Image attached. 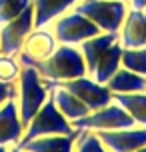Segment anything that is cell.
Here are the masks:
<instances>
[{"label": "cell", "instance_id": "1", "mask_svg": "<svg viewBox=\"0 0 146 152\" xmlns=\"http://www.w3.org/2000/svg\"><path fill=\"white\" fill-rule=\"evenodd\" d=\"M32 68H36L42 78L52 80V82H64V80H72V78L88 74L80 48L70 44H58L46 60L38 62Z\"/></svg>", "mask_w": 146, "mask_h": 152}, {"label": "cell", "instance_id": "2", "mask_svg": "<svg viewBox=\"0 0 146 152\" xmlns=\"http://www.w3.org/2000/svg\"><path fill=\"white\" fill-rule=\"evenodd\" d=\"M76 128L70 124V120L64 116V114L56 108L54 100L50 98V92H48V100L40 106V110L34 116L32 120L28 122V126L24 128V134L20 138V142L16 146H22L26 142H30L34 138H40V136H68V134H74Z\"/></svg>", "mask_w": 146, "mask_h": 152}, {"label": "cell", "instance_id": "3", "mask_svg": "<svg viewBox=\"0 0 146 152\" xmlns=\"http://www.w3.org/2000/svg\"><path fill=\"white\" fill-rule=\"evenodd\" d=\"M18 114L22 120L24 128L28 126V122L32 120V116L40 110V106L48 100V88L44 86L42 76L38 74V70L32 66H22L20 74H18Z\"/></svg>", "mask_w": 146, "mask_h": 152}, {"label": "cell", "instance_id": "4", "mask_svg": "<svg viewBox=\"0 0 146 152\" xmlns=\"http://www.w3.org/2000/svg\"><path fill=\"white\" fill-rule=\"evenodd\" d=\"M128 8L126 0H80L74 10L90 18L102 32H118Z\"/></svg>", "mask_w": 146, "mask_h": 152}, {"label": "cell", "instance_id": "5", "mask_svg": "<svg viewBox=\"0 0 146 152\" xmlns=\"http://www.w3.org/2000/svg\"><path fill=\"white\" fill-rule=\"evenodd\" d=\"M50 24H52L50 30H52L58 44L78 46L80 42H84V40H88V38H92L102 32L90 18H86L82 12H78L74 8H70V12H64L62 16H58Z\"/></svg>", "mask_w": 146, "mask_h": 152}, {"label": "cell", "instance_id": "6", "mask_svg": "<svg viewBox=\"0 0 146 152\" xmlns=\"http://www.w3.org/2000/svg\"><path fill=\"white\" fill-rule=\"evenodd\" d=\"M70 124L76 130H92V132H98V130H120V128L136 126L132 116L114 100L108 106L92 110V112L86 114L84 118H78V120L70 122Z\"/></svg>", "mask_w": 146, "mask_h": 152}, {"label": "cell", "instance_id": "7", "mask_svg": "<svg viewBox=\"0 0 146 152\" xmlns=\"http://www.w3.org/2000/svg\"><path fill=\"white\" fill-rule=\"evenodd\" d=\"M34 30V6H28L24 12L0 26V54L16 56L22 48L26 36Z\"/></svg>", "mask_w": 146, "mask_h": 152}, {"label": "cell", "instance_id": "8", "mask_svg": "<svg viewBox=\"0 0 146 152\" xmlns=\"http://www.w3.org/2000/svg\"><path fill=\"white\" fill-rule=\"evenodd\" d=\"M60 84L62 88L70 90L76 98H80L84 102L88 110H98V108H104L112 102V92L108 90L106 84L96 82L92 76H78V78H72V80H64V82H56Z\"/></svg>", "mask_w": 146, "mask_h": 152}, {"label": "cell", "instance_id": "9", "mask_svg": "<svg viewBox=\"0 0 146 152\" xmlns=\"http://www.w3.org/2000/svg\"><path fill=\"white\" fill-rule=\"evenodd\" d=\"M56 46H58V42H56L50 28H46V26L44 28H34L22 42V48L16 54V58L22 66H36L38 62L46 60L56 50Z\"/></svg>", "mask_w": 146, "mask_h": 152}, {"label": "cell", "instance_id": "10", "mask_svg": "<svg viewBox=\"0 0 146 152\" xmlns=\"http://www.w3.org/2000/svg\"><path fill=\"white\" fill-rule=\"evenodd\" d=\"M96 136L108 152H132L146 144V126H130L120 130H98Z\"/></svg>", "mask_w": 146, "mask_h": 152}, {"label": "cell", "instance_id": "11", "mask_svg": "<svg viewBox=\"0 0 146 152\" xmlns=\"http://www.w3.org/2000/svg\"><path fill=\"white\" fill-rule=\"evenodd\" d=\"M118 40L124 48L146 46V10L128 8L126 18L118 30Z\"/></svg>", "mask_w": 146, "mask_h": 152}, {"label": "cell", "instance_id": "12", "mask_svg": "<svg viewBox=\"0 0 146 152\" xmlns=\"http://www.w3.org/2000/svg\"><path fill=\"white\" fill-rule=\"evenodd\" d=\"M42 80H44V86L48 88L50 98L54 100L56 108H58V110H60V112L64 114L70 122L78 120V118H84L86 114L90 112V110H88V106H86L80 98H76V96H74L70 90L62 88L60 84L52 82V80H46V78H42Z\"/></svg>", "mask_w": 146, "mask_h": 152}, {"label": "cell", "instance_id": "13", "mask_svg": "<svg viewBox=\"0 0 146 152\" xmlns=\"http://www.w3.org/2000/svg\"><path fill=\"white\" fill-rule=\"evenodd\" d=\"M24 134V124L18 114L16 98L6 100L0 106V146L18 144Z\"/></svg>", "mask_w": 146, "mask_h": 152}, {"label": "cell", "instance_id": "14", "mask_svg": "<svg viewBox=\"0 0 146 152\" xmlns=\"http://www.w3.org/2000/svg\"><path fill=\"white\" fill-rule=\"evenodd\" d=\"M80 0H32L34 6V28H44L58 16L74 8Z\"/></svg>", "mask_w": 146, "mask_h": 152}, {"label": "cell", "instance_id": "15", "mask_svg": "<svg viewBox=\"0 0 146 152\" xmlns=\"http://www.w3.org/2000/svg\"><path fill=\"white\" fill-rule=\"evenodd\" d=\"M116 40H118V32H100V34H96V36L88 38V40H84V42L78 44L80 52H82V56H84L88 74H92V70H94V66H96L98 58L114 44Z\"/></svg>", "mask_w": 146, "mask_h": 152}, {"label": "cell", "instance_id": "16", "mask_svg": "<svg viewBox=\"0 0 146 152\" xmlns=\"http://www.w3.org/2000/svg\"><path fill=\"white\" fill-rule=\"evenodd\" d=\"M82 130H76L74 134H68V136H40L34 138L30 142L22 144L20 148L26 152H74V142L78 140Z\"/></svg>", "mask_w": 146, "mask_h": 152}, {"label": "cell", "instance_id": "17", "mask_svg": "<svg viewBox=\"0 0 146 152\" xmlns=\"http://www.w3.org/2000/svg\"><path fill=\"white\" fill-rule=\"evenodd\" d=\"M122 50H124V46L120 44V40H116L114 44L98 58L92 74H88V76H92L94 80L100 84H106L112 78V74L122 66Z\"/></svg>", "mask_w": 146, "mask_h": 152}, {"label": "cell", "instance_id": "18", "mask_svg": "<svg viewBox=\"0 0 146 152\" xmlns=\"http://www.w3.org/2000/svg\"><path fill=\"white\" fill-rule=\"evenodd\" d=\"M108 90L112 94H128V92H146V76L136 74L128 68L116 70L112 78L106 82Z\"/></svg>", "mask_w": 146, "mask_h": 152}, {"label": "cell", "instance_id": "19", "mask_svg": "<svg viewBox=\"0 0 146 152\" xmlns=\"http://www.w3.org/2000/svg\"><path fill=\"white\" fill-rule=\"evenodd\" d=\"M112 100L118 102L132 116L136 126H146V92H128V94H112Z\"/></svg>", "mask_w": 146, "mask_h": 152}, {"label": "cell", "instance_id": "20", "mask_svg": "<svg viewBox=\"0 0 146 152\" xmlns=\"http://www.w3.org/2000/svg\"><path fill=\"white\" fill-rule=\"evenodd\" d=\"M122 68H128L136 74L146 76V46L140 48H124L122 50Z\"/></svg>", "mask_w": 146, "mask_h": 152}, {"label": "cell", "instance_id": "21", "mask_svg": "<svg viewBox=\"0 0 146 152\" xmlns=\"http://www.w3.org/2000/svg\"><path fill=\"white\" fill-rule=\"evenodd\" d=\"M30 4L32 0H0V26L10 22L12 18H16Z\"/></svg>", "mask_w": 146, "mask_h": 152}, {"label": "cell", "instance_id": "22", "mask_svg": "<svg viewBox=\"0 0 146 152\" xmlns=\"http://www.w3.org/2000/svg\"><path fill=\"white\" fill-rule=\"evenodd\" d=\"M22 64L18 62L16 56H6L0 54V80L2 82H16L18 74H20Z\"/></svg>", "mask_w": 146, "mask_h": 152}, {"label": "cell", "instance_id": "23", "mask_svg": "<svg viewBox=\"0 0 146 152\" xmlns=\"http://www.w3.org/2000/svg\"><path fill=\"white\" fill-rule=\"evenodd\" d=\"M76 152H108V150H106V146L100 142L96 132H92V130H82L80 136H78Z\"/></svg>", "mask_w": 146, "mask_h": 152}, {"label": "cell", "instance_id": "24", "mask_svg": "<svg viewBox=\"0 0 146 152\" xmlns=\"http://www.w3.org/2000/svg\"><path fill=\"white\" fill-rule=\"evenodd\" d=\"M16 96H18V84L16 82H2L0 80V106L6 100H12Z\"/></svg>", "mask_w": 146, "mask_h": 152}, {"label": "cell", "instance_id": "25", "mask_svg": "<svg viewBox=\"0 0 146 152\" xmlns=\"http://www.w3.org/2000/svg\"><path fill=\"white\" fill-rule=\"evenodd\" d=\"M128 6L136 10H146V0H128Z\"/></svg>", "mask_w": 146, "mask_h": 152}, {"label": "cell", "instance_id": "26", "mask_svg": "<svg viewBox=\"0 0 146 152\" xmlns=\"http://www.w3.org/2000/svg\"><path fill=\"white\" fill-rule=\"evenodd\" d=\"M8 152H26V150H22V148H20V146H12V148H10V150H8Z\"/></svg>", "mask_w": 146, "mask_h": 152}, {"label": "cell", "instance_id": "27", "mask_svg": "<svg viewBox=\"0 0 146 152\" xmlns=\"http://www.w3.org/2000/svg\"><path fill=\"white\" fill-rule=\"evenodd\" d=\"M132 152H146V144L140 146V148H136V150H132Z\"/></svg>", "mask_w": 146, "mask_h": 152}, {"label": "cell", "instance_id": "28", "mask_svg": "<svg viewBox=\"0 0 146 152\" xmlns=\"http://www.w3.org/2000/svg\"><path fill=\"white\" fill-rule=\"evenodd\" d=\"M0 152H8V148L6 146H0Z\"/></svg>", "mask_w": 146, "mask_h": 152}, {"label": "cell", "instance_id": "29", "mask_svg": "<svg viewBox=\"0 0 146 152\" xmlns=\"http://www.w3.org/2000/svg\"><path fill=\"white\" fill-rule=\"evenodd\" d=\"M126 2H128V0H126Z\"/></svg>", "mask_w": 146, "mask_h": 152}]
</instances>
